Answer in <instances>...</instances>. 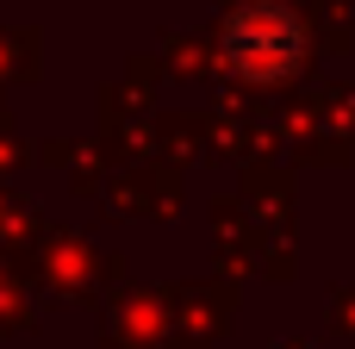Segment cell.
Segmentation results:
<instances>
[{"label":"cell","instance_id":"obj_1","mask_svg":"<svg viewBox=\"0 0 355 349\" xmlns=\"http://www.w3.org/2000/svg\"><path fill=\"white\" fill-rule=\"evenodd\" d=\"M225 62L237 75H250V81H281V75H293L306 62V31H300V19L287 6L256 0V6L225 19Z\"/></svg>","mask_w":355,"mask_h":349}]
</instances>
